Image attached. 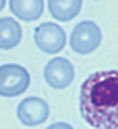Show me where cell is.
I'll use <instances>...</instances> for the list:
<instances>
[{
	"label": "cell",
	"mask_w": 118,
	"mask_h": 129,
	"mask_svg": "<svg viewBox=\"0 0 118 129\" xmlns=\"http://www.w3.org/2000/svg\"><path fill=\"white\" fill-rule=\"evenodd\" d=\"M79 111L96 129H118V70L92 73L79 89Z\"/></svg>",
	"instance_id": "obj_1"
},
{
	"label": "cell",
	"mask_w": 118,
	"mask_h": 129,
	"mask_svg": "<svg viewBox=\"0 0 118 129\" xmlns=\"http://www.w3.org/2000/svg\"><path fill=\"white\" fill-rule=\"evenodd\" d=\"M102 42V31L94 21H81L71 31L70 47L79 55H87L94 52Z\"/></svg>",
	"instance_id": "obj_2"
},
{
	"label": "cell",
	"mask_w": 118,
	"mask_h": 129,
	"mask_svg": "<svg viewBox=\"0 0 118 129\" xmlns=\"http://www.w3.org/2000/svg\"><path fill=\"white\" fill-rule=\"evenodd\" d=\"M29 73L21 64L8 63L0 66V95L2 97L21 95L29 87Z\"/></svg>",
	"instance_id": "obj_3"
},
{
	"label": "cell",
	"mask_w": 118,
	"mask_h": 129,
	"mask_svg": "<svg viewBox=\"0 0 118 129\" xmlns=\"http://www.w3.org/2000/svg\"><path fill=\"white\" fill-rule=\"evenodd\" d=\"M34 42L39 50L45 53H58L65 48L66 34L63 27L55 23H42L34 29Z\"/></svg>",
	"instance_id": "obj_4"
},
{
	"label": "cell",
	"mask_w": 118,
	"mask_h": 129,
	"mask_svg": "<svg viewBox=\"0 0 118 129\" xmlns=\"http://www.w3.org/2000/svg\"><path fill=\"white\" fill-rule=\"evenodd\" d=\"M44 79L52 89H66L75 79V66L66 58H54L44 68Z\"/></svg>",
	"instance_id": "obj_5"
},
{
	"label": "cell",
	"mask_w": 118,
	"mask_h": 129,
	"mask_svg": "<svg viewBox=\"0 0 118 129\" xmlns=\"http://www.w3.org/2000/svg\"><path fill=\"white\" fill-rule=\"evenodd\" d=\"M49 103L39 97H28L21 103H18L16 115L24 126H39L49 118Z\"/></svg>",
	"instance_id": "obj_6"
},
{
	"label": "cell",
	"mask_w": 118,
	"mask_h": 129,
	"mask_svg": "<svg viewBox=\"0 0 118 129\" xmlns=\"http://www.w3.org/2000/svg\"><path fill=\"white\" fill-rule=\"evenodd\" d=\"M23 31L19 23L13 18H0V48L11 50L21 42Z\"/></svg>",
	"instance_id": "obj_7"
},
{
	"label": "cell",
	"mask_w": 118,
	"mask_h": 129,
	"mask_svg": "<svg viewBox=\"0 0 118 129\" xmlns=\"http://www.w3.org/2000/svg\"><path fill=\"white\" fill-rule=\"evenodd\" d=\"M10 10L23 21H34L44 11V0H10Z\"/></svg>",
	"instance_id": "obj_8"
},
{
	"label": "cell",
	"mask_w": 118,
	"mask_h": 129,
	"mask_svg": "<svg viewBox=\"0 0 118 129\" xmlns=\"http://www.w3.org/2000/svg\"><path fill=\"white\" fill-rule=\"evenodd\" d=\"M83 0H49V11L58 21H70L79 15Z\"/></svg>",
	"instance_id": "obj_9"
},
{
	"label": "cell",
	"mask_w": 118,
	"mask_h": 129,
	"mask_svg": "<svg viewBox=\"0 0 118 129\" xmlns=\"http://www.w3.org/2000/svg\"><path fill=\"white\" fill-rule=\"evenodd\" d=\"M47 129H73V126H70L68 123H54V124H50Z\"/></svg>",
	"instance_id": "obj_10"
},
{
	"label": "cell",
	"mask_w": 118,
	"mask_h": 129,
	"mask_svg": "<svg viewBox=\"0 0 118 129\" xmlns=\"http://www.w3.org/2000/svg\"><path fill=\"white\" fill-rule=\"evenodd\" d=\"M5 3H7V0H0V11L3 10V7H5Z\"/></svg>",
	"instance_id": "obj_11"
}]
</instances>
